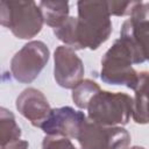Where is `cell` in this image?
Listing matches in <instances>:
<instances>
[{"instance_id": "1", "label": "cell", "mask_w": 149, "mask_h": 149, "mask_svg": "<svg viewBox=\"0 0 149 149\" xmlns=\"http://www.w3.org/2000/svg\"><path fill=\"white\" fill-rule=\"evenodd\" d=\"M77 12V17H71L65 30V45L73 50L99 49L113 30L107 1L80 0Z\"/></svg>"}, {"instance_id": "2", "label": "cell", "mask_w": 149, "mask_h": 149, "mask_svg": "<svg viewBox=\"0 0 149 149\" xmlns=\"http://www.w3.org/2000/svg\"><path fill=\"white\" fill-rule=\"evenodd\" d=\"M0 22L20 40H30L41 33L44 17L35 1H8L0 2Z\"/></svg>"}, {"instance_id": "3", "label": "cell", "mask_w": 149, "mask_h": 149, "mask_svg": "<svg viewBox=\"0 0 149 149\" xmlns=\"http://www.w3.org/2000/svg\"><path fill=\"white\" fill-rule=\"evenodd\" d=\"M134 54L128 43L119 37L101 58L100 79L109 85H121L134 90L139 72L133 68Z\"/></svg>"}, {"instance_id": "4", "label": "cell", "mask_w": 149, "mask_h": 149, "mask_svg": "<svg viewBox=\"0 0 149 149\" xmlns=\"http://www.w3.org/2000/svg\"><path fill=\"white\" fill-rule=\"evenodd\" d=\"M87 119L102 126H125L133 113V98L125 92H98L86 108Z\"/></svg>"}, {"instance_id": "5", "label": "cell", "mask_w": 149, "mask_h": 149, "mask_svg": "<svg viewBox=\"0 0 149 149\" xmlns=\"http://www.w3.org/2000/svg\"><path fill=\"white\" fill-rule=\"evenodd\" d=\"M50 58V50L42 41H29L10 59L12 77L21 84L33 83L45 68Z\"/></svg>"}, {"instance_id": "6", "label": "cell", "mask_w": 149, "mask_h": 149, "mask_svg": "<svg viewBox=\"0 0 149 149\" xmlns=\"http://www.w3.org/2000/svg\"><path fill=\"white\" fill-rule=\"evenodd\" d=\"M120 37L130 47L135 64L149 62V12L148 2L137 1L129 19L123 21Z\"/></svg>"}, {"instance_id": "7", "label": "cell", "mask_w": 149, "mask_h": 149, "mask_svg": "<svg viewBox=\"0 0 149 149\" xmlns=\"http://www.w3.org/2000/svg\"><path fill=\"white\" fill-rule=\"evenodd\" d=\"M76 140L80 149H128L130 134L122 126H102L86 119Z\"/></svg>"}, {"instance_id": "8", "label": "cell", "mask_w": 149, "mask_h": 149, "mask_svg": "<svg viewBox=\"0 0 149 149\" xmlns=\"http://www.w3.org/2000/svg\"><path fill=\"white\" fill-rule=\"evenodd\" d=\"M84 63L76 50L59 45L54 51V78L56 84L66 90H73L84 80Z\"/></svg>"}, {"instance_id": "9", "label": "cell", "mask_w": 149, "mask_h": 149, "mask_svg": "<svg viewBox=\"0 0 149 149\" xmlns=\"http://www.w3.org/2000/svg\"><path fill=\"white\" fill-rule=\"evenodd\" d=\"M87 116L84 112L74 109L71 106L52 108L47 120L42 123L41 129L49 136H62L77 139L78 133Z\"/></svg>"}, {"instance_id": "10", "label": "cell", "mask_w": 149, "mask_h": 149, "mask_svg": "<svg viewBox=\"0 0 149 149\" xmlns=\"http://www.w3.org/2000/svg\"><path fill=\"white\" fill-rule=\"evenodd\" d=\"M15 107L19 114L36 128H41L52 111L44 93L35 87L24 88L15 100Z\"/></svg>"}, {"instance_id": "11", "label": "cell", "mask_w": 149, "mask_h": 149, "mask_svg": "<svg viewBox=\"0 0 149 149\" xmlns=\"http://www.w3.org/2000/svg\"><path fill=\"white\" fill-rule=\"evenodd\" d=\"M132 118L137 125L149 123V72L141 71L134 87Z\"/></svg>"}, {"instance_id": "12", "label": "cell", "mask_w": 149, "mask_h": 149, "mask_svg": "<svg viewBox=\"0 0 149 149\" xmlns=\"http://www.w3.org/2000/svg\"><path fill=\"white\" fill-rule=\"evenodd\" d=\"M38 6L42 10L44 23L52 29L58 28L70 17V3L68 1L43 0L38 2Z\"/></svg>"}, {"instance_id": "13", "label": "cell", "mask_w": 149, "mask_h": 149, "mask_svg": "<svg viewBox=\"0 0 149 149\" xmlns=\"http://www.w3.org/2000/svg\"><path fill=\"white\" fill-rule=\"evenodd\" d=\"M21 128L16 122L15 115L6 107L0 108V147L21 140Z\"/></svg>"}, {"instance_id": "14", "label": "cell", "mask_w": 149, "mask_h": 149, "mask_svg": "<svg viewBox=\"0 0 149 149\" xmlns=\"http://www.w3.org/2000/svg\"><path fill=\"white\" fill-rule=\"evenodd\" d=\"M101 88L97 81L92 79H84L72 90V101L79 109H86L91 99L100 92Z\"/></svg>"}, {"instance_id": "15", "label": "cell", "mask_w": 149, "mask_h": 149, "mask_svg": "<svg viewBox=\"0 0 149 149\" xmlns=\"http://www.w3.org/2000/svg\"><path fill=\"white\" fill-rule=\"evenodd\" d=\"M137 1H107L111 16H130Z\"/></svg>"}, {"instance_id": "16", "label": "cell", "mask_w": 149, "mask_h": 149, "mask_svg": "<svg viewBox=\"0 0 149 149\" xmlns=\"http://www.w3.org/2000/svg\"><path fill=\"white\" fill-rule=\"evenodd\" d=\"M42 149H77V148L68 137L45 135L42 141Z\"/></svg>"}, {"instance_id": "17", "label": "cell", "mask_w": 149, "mask_h": 149, "mask_svg": "<svg viewBox=\"0 0 149 149\" xmlns=\"http://www.w3.org/2000/svg\"><path fill=\"white\" fill-rule=\"evenodd\" d=\"M28 148H29V143L28 141L24 140H17L5 147H0V149H28Z\"/></svg>"}, {"instance_id": "18", "label": "cell", "mask_w": 149, "mask_h": 149, "mask_svg": "<svg viewBox=\"0 0 149 149\" xmlns=\"http://www.w3.org/2000/svg\"><path fill=\"white\" fill-rule=\"evenodd\" d=\"M128 149H146V148L144 147H141V146H133V147H130Z\"/></svg>"}, {"instance_id": "19", "label": "cell", "mask_w": 149, "mask_h": 149, "mask_svg": "<svg viewBox=\"0 0 149 149\" xmlns=\"http://www.w3.org/2000/svg\"><path fill=\"white\" fill-rule=\"evenodd\" d=\"M148 12H149V2H148Z\"/></svg>"}]
</instances>
